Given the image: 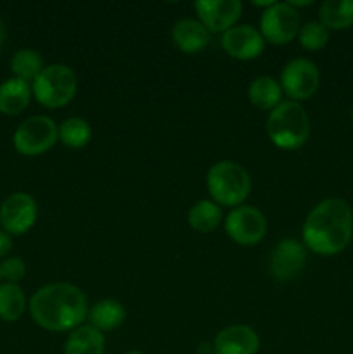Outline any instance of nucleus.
Wrapping results in <instances>:
<instances>
[{"mask_svg": "<svg viewBox=\"0 0 353 354\" xmlns=\"http://www.w3.org/2000/svg\"><path fill=\"white\" fill-rule=\"evenodd\" d=\"M106 337L92 325H80L69 332L62 354H104Z\"/></svg>", "mask_w": 353, "mask_h": 354, "instance_id": "f3484780", "label": "nucleus"}, {"mask_svg": "<svg viewBox=\"0 0 353 354\" xmlns=\"http://www.w3.org/2000/svg\"><path fill=\"white\" fill-rule=\"evenodd\" d=\"M125 354H144V353H141V351H135V349H132V351H127Z\"/></svg>", "mask_w": 353, "mask_h": 354, "instance_id": "c85d7f7f", "label": "nucleus"}, {"mask_svg": "<svg viewBox=\"0 0 353 354\" xmlns=\"http://www.w3.org/2000/svg\"><path fill=\"white\" fill-rule=\"evenodd\" d=\"M31 85L17 78H9L0 83V113L6 116H17L23 113L31 100Z\"/></svg>", "mask_w": 353, "mask_h": 354, "instance_id": "dca6fc26", "label": "nucleus"}, {"mask_svg": "<svg viewBox=\"0 0 353 354\" xmlns=\"http://www.w3.org/2000/svg\"><path fill=\"white\" fill-rule=\"evenodd\" d=\"M352 123H353V111H352Z\"/></svg>", "mask_w": 353, "mask_h": 354, "instance_id": "c756f323", "label": "nucleus"}, {"mask_svg": "<svg viewBox=\"0 0 353 354\" xmlns=\"http://www.w3.org/2000/svg\"><path fill=\"white\" fill-rule=\"evenodd\" d=\"M318 19L329 31L353 26V0H325L318 7Z\"/></svg>", "mask_w": 353, "mask_h": 354, "instance_id": "412c9836", "label": "nucleus"}, {"mask_svg": "<svg viewBox=\"0 0 353 354\" xmlns=\"http://www.w3.org/2000/svg\"><path fill=\"white\" fill-rule=\"evenodd\" d=\"M329 37H331V31L320 21H308L307 24L301 26L300 33H298V41L305 50L315 52L329 44Z\"/></svg>", "mask_w": 353, "mask_h": 354, "instance_id": "393cba45", "label": "nucleus"}, {"mask_svg": "<svg viewBox=\"0 0 353 354\" xmlns=\"http://www.w3.org/2000/svg\"><path fill=\"white\" fill-rule=\"evenodd\" d=\"M92 140V128L83 118H68L59 124V142L69 149H83Z\"/></svg>", "mask_w": 353, "mask_h": 354, "instance_id": "b1692460", "label": "nucleus"}, {"mask_svg": "<svg viewBox=\"0 0 353 354\" xmlns=\"http://www.w3.org/2000/svg\"><path fill=\"white\" fill-rule=\"evenodd\" d=\"M12 249V237L7 232L0 230V258H6Z\"/></svg>", "mask_w": 353, "mask_h": 354, "instance_id": "bb28decb", "label": "nucleus"}, {"mask_svg": "<svg viewBox=\"0 0 353 354\" xmlns=\"http://www.w3.org/2000/svg\"><path fill=\"white\" fill-rule=\"evenodd\" d=\"M38 216L37 201L26 192H14L0 206L2 230L12 235H23L35 225Z\"/></svg>", "mask_w": 353, "mask_h": 354, "instance_id": "9d476101", "label": "nucleus"}, {"mask_svg": "<svg viewBox=\"0 0 353 354\" xmlns=\"http://www.w3.org/2000/svg\"><path fill=\"white\" fill-rule=\"evenodd\" d=\"M211 33L204 28L199 19L183 17L179 19L172 28V41L179 50L185 54H197L210 44Z\"/></svg>", "mask_w": 353, "mask_h": 354, "instance_id": "2eb2a0df", "label": "nucleus"}, {"mask_svg": "<svg viewBox=\"0 0 353 354\" xmlns=\"http://www.w3.org/2000/svg\"><path fill=\"white\" fill-rule=\"evenodd\" d=\"M224 227L235 244L256 245L266 235L269 225H266L265 214L258 207L242 204L230 209V213L225 218Z\"/></svg>", "mask_w": 353, "mask_h": 354, "instance_id": "1a4fd4ad", "label": "nucleus"}, {"mask_svg": "<svg viewBox=\"0 0 353 354\" xmlns=\"http://www.w3.org/2000/svg\"><path fill=\"white\" fill-rule=\"evenodd\" d=\"M221 47L237 61H253L265 48V40L251 24H235L221 35Z\"/></svg>", "mask_w": 353, "mask_h": 354, "instance_id": "ddd939ff", "label": "nucleus"}, {"mask_svg": "<svg viewBox=\"0 0 353 354\" xmlns=\"http://www.w3.org/2000/svg\"><path fill=\"white\" fill-rule=\"evenodd\" d=\"M3 40H6V28H3L2 19H0V47H2Z\"/></svg>", "mask_w": 353, "mask_h": 354, "instance_id": "cd10ccee", "label": "nucleus"}, {"mask_svg": "<svg viewBox=\"0 0 353 354\" xmlns=\"http://www.w3.org/2000/svg\"><path fill=\"white\" fill-rule=\"evenodd\" d=\"M31 318L48 332H71L89 315V301L80 287L68 282H55L40 287L28 303Z\"/></svg>", "mask_w": 353, "mask_h": 354, "instance_id": "f03ea898", "label": "nucleus"}, {"mask_svg": "<svg viewBox=\"0 0 353 354\" xmlns=\"http://www.w3.org/2000/svg\"><path fill=\"white\" fill-rule=\"evenodd\" d=\"M206 189L218 206H242L251 192V178L244 166L234 161H218L208 169Z\"/></svg>", "mask_w": 353, "mask_h": 354, "instance_id": "20e7f679", "label": "nucleus"}, {"mask_svg": "<svg viewBox=\"0 0 353 354\" xmlns=\"http://www.w3.org/2000/svg\"><path fill=\"white\" fill-rule=\"evenodd\" d=\"M197 19L210 33H221L235 26L242 12L239 0H199L194 3Z\"/></svg>", "mask_w": 353, "mask_h": 354, "instance_id": "f8f14e48", "label": "nucleus"}, {"mask_svg": "<svg viewBox=\"0 0 353 354\" xmlns=\"http://www.w3.org/2000/svg\"><path fill=\"white\" fill-rule=\"evenodd\" d=\"M26 308L28 299L17 283H0V320L17 322Z\"/></svg>", "mask_w": 353, "mask_h": 354, "instance_id": "4be33fe9", "label": "nucleus"}, {"mask_svg": "<svg viewBox=\"0 0 353 354\" xmlns=\"http://www.w3.org/2000/svg\"><path fill=\"white\" fill-rule=\"evenodd\" d=\"M127 318L125 306L116 299H100L89 310L87 320L89 325L97 328L99 332H111L121 327Z\"/></svg>", "mask_w": 353, "mask_h": 354, "instance_id": "a211bd4d", "label": "nucleus"}, {"mask_svg": "<svg viewBox=\"0 0 353 354\" xmlns=\"http://www.w3.org/2000/svg\"><path fill=\"white\" fill-rule=\"evenodd\" d=\"M26 277V265L24 259L19 256H10L0 263V279L6 280V283H17Z\"/></svg>", "mask_w": 353, "mask_h": 354, "instance_id": "a878e982", "label": "nucleus"}, {"mask_svg": "<svg viewBox=\"0 0 353 354\" xmlns=\"http://www.w3.org/2000/svg\"><path fill=\"white\" fill-rule=\"evenodd\" d=\"M266 133L275 147L294 151L310 137V118L300 102L282 100L266 118Z\"/></svg>", "mask_w": 353, "mask_h": 354, "instance_id": "7ed1b4c3", "label": "nucleus"}, {"mask_svg": "<svg viewBox=\"0 0 353 354\" xmlns=\"http://www.w3.org/2000/svg\"><path fill=\"white\" fill-rule=\"evenodd\" d=\"M282 93L280 83L272 76H258L248 88L249 102L262 111L275 109L282 102Z\"/></svg>", "mask_w": 353, "mask_h": 354, "instance_id": "6ab92c4d", "label": "nucleus"}, {"mask_svg": "<svg viewBox=\"0 0 353 354\" xmlns=\"http://www.w3.org/2000/svg\"><path fill=\"white\" fill-rule=\"evenodd\" d=\"M280 88L289 100L301 102L315 95L320 85V73L310 59H291L280 71Z\"/></svg>", "mask_w": 353, "mask_h": 354, "instance_id": "6e6552de", "label": "nucleus"}, {"mask_svg": "<svg viewBox=\"0 0 353 354\" xmlns=\"http://www.w3.org/2000/svg\"><path fill=\"white\" fill-rule=\"evenodd\" d=\"M78 90V78L66 64H51L42 69L31 83V93L47 109L64 107L75 99Z\"/></svg>", "mask_w": 353, "mask_h": 354, "instance_id": "39448f33", "label": "nucleus"}, {"mask_svg": "<svg viewBox=\"0 0 353 354\" xmlns=\"http://www.w3.org/2000/svg\"><path fill=\"white\" fill-rule=\"evenodd\" d=\"M221 221H224L221 207L208 199L197 201L187 213V223L199 234H210V232L217 230Z\"/></svg>", "mask_w": 353, "mask_h": 354, "instance_id": "aec40b11", "label": "nucleus"}, {"mask_svg": "<svg viewBox=\"0 0 353 354\" xmlns=\"http://www.w3.org/2000/svg\"><path fill=\"white\" fill-rule=\"evenodd\" d=\"M55 142H59V127L48 116L28 118L16 128L12 137L14 149L28 158L45 154Z\"/></svg>", "mask_w": 353, "mask_h": 354, "instance_id": "423d86ee", "label": "nucleus"}, {"mask_svg": "<svg viewBox=\"0 0 353 354\" xmlns=\"http://www.w3.org/2000/svg\"><path fill=\"white\" fill-rule=\"evenodd\" d=\"M0 280H2V279H0Z\"/></svg>", "mask_w": 353, "mask_h": 354, "instance_id": "7c9ffc66", "label": "nucleus"}, {"mask_svg": "<svg viewBox=\"0 0 353 354\" xmlns=\"http://www.w3.org/2000/svg\"><path fill=\"white\" fill-rule=\"evenodd\" d=\"M353 237V211L346 201L329 197L320 201L305 218L303 245L318 256H336L345 251Z\"/></svg>", "mask_w": 353, "mask_h": 354, "instance_id": "f257e3e1", "label": "nucleus"}, {"mask_svg": "<svg viewBox=\"0 0 353 354\" xmlns=\"http://www.w3.org/2000/svg\"><path fill=\"white\" fill-rule=\"evenodd\" d=\"M260 337L248 325H230L217 334L215 354H258Z\"/></svg>", "mask_w": 353, "mask_h": 354, "instance_id": "4468645a", "label": "nucleus"}, {"mask_svg": "<svg viewBox=\"0 0 353 354\" xmlns=\"http://www.w3.org/2000/svg\"><path fill=\"white\" fill-rule=\"evenodd\" d=\"M301 30V17L287 2H275L265 9L260 17V33L265 44L286 45L298 38Z\"/></svg>", "mask_w": 353, "mask_h": 354, "instance_id": "0eeeda50", "label": "nucleus"}, {"mask_svg": "<svg viewBox=\"0 0 353 354\" xmlns=\"http://www.w3.org/2000/svg\"><path fill=\"white\" fill-rule=\"evenodd\" d=\"M307 265V248L303 242L284 239L273 248L269 258V272L277 282H291Z\"/></svg>", "mask_w": 353, "mask_h": 354, "instance_id": "9b49d317", "label": "nucleus"}, {"mask_svg": "<svg viewBox=\"0 0 353 354\" xmlns=\"http://www.w3.org/2000/svg\"><path fill=\"white\" fill-rule=\"evenodd\" d=\"M44 61L42 55L33 48H21L10 59V71H12V78L23 80L26 83H33L35 78L44 69Z\"/></svg>", "mask_w": 353, "mask_h": 354, "instance_id": "5701e85b", "label": "nucleus"}]
</instances>
